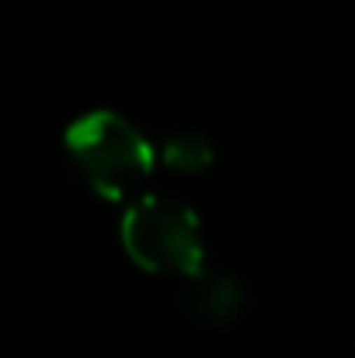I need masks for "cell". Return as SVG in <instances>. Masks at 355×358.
<instances>
[{"instance_id": "obj_3", "label": "cell", "mask_w": 355, "mask_h": 358, "mask_svg": "<svg viewBox=\"0 0 355 358\" xmlns=\"http://www.w3.org/2000/svg\"><path fill=\"white\" fill-rule=\"evenodd\" d=\"M181 299H185V306L192 313H199V317H209L213 313L216 320H223V317H230V313L240 310L244 292L230 278H206V282H192Z\"/></svg>"}, {"instance_id": "obj_1", "label": "cell", "mask_w": 355, "mask_h": 358, "mask_svg": "<svg viewBox=\"0 0 355 358\" xmlns=\"http://www.w3.org/2000/svg\"><path fill=\"white\" fill-rule=\"evenodd\" d=\"M125 243L136 261L150 268L188 271L199 261V227L195 216L174 202H143L125 220Z\"/></svg>"}, {"instance_id": "obj_4", "label": "cell", "mask_w": 355, "mask_h": 358, "mask_svg": "<svg viewBox=\"0 0 355 358\" xmlns=\"http://www.w3.org/2000/svg\"><path fill=\"white\" fill-rule=\"evenodd\" d=\"M209 160V146L202 136L195 132H185V136H174L171 146H167V164L171 167H181V171H195Z\"/></svg>"}, {"instance_id": "obj_2", "label": "cell", "mask_w": 355, "mask_h": 358, "mask_svg": "<svg viewBox=\"0 0 355 358\" xmlns=\"http://www.w3.org/2000/svg\"><path fill=\"white\" fill-rule=\"evenodd\" d=\"M74 153L81 157L88 178L109 195H118L122 185H129L136 174L146 171L150 160L139 132L116 115H95L81 122L74 132Z\"/></svg>"}]
</instances>
